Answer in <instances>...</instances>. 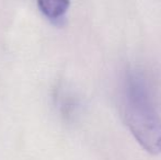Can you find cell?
Instances as JSON below:
<instances>
[{"instance_id":"cell-1","label":"cell","mask_w":161,"mask_h":160,"mask_svg":"<svg viewBox=\"0 0 161 160\" xmlns=\"http://www.w3.org/2000/svg\"><path fill=\"white\" fill-rule=\"evenodd\" d=\"M121 105L128 130L153 155L161 152V114L153 78L140 67L128 68L121 86Z\"/></svg>"},{"instance_id":"cell-2","label":"cell","mask_w":161,"mask_h":160,"mask_svg":"<svg viewBox=\"0 0 161 160\" xmlns=\"http://www.w3.org/2000/svg\"><path fill=\"white\" fill-rule=\"evenodd\" d=\"M41 11L49 19H59L67 12L69 0H37Z\"/></svg>"}]
</instances>
